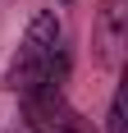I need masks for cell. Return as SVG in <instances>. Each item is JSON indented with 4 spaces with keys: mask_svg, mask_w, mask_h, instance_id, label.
Returning a JSON list of instances; mask_svg holds the SVG:
<instances>
[{
    "mask_svg": "<svg viewBox=\"0 0 128 133\" xmlns=\"http://www.w3.org/2000/svg\"><path fill=\"white\" fill-rule=\"evenodd\" d=\"M23 110H27V133H87L78 110L64 101L60 83H46L37 92L23 96Z\"/></svg>",
    "mask_w": 128,
    "mask_h": 133,
    "instance_id": "cell-2",
    "label": "cell"
},
{
    "mask_svg": "<svg viewBox=\"0 0 128 133\" xmlns=\"http://www.w3.org/2000/svg\"><path fill=\"white\" fill-rule=\"evenodd\" d=\"M64 74V28L51 9H41L32 23H27V37L18 46V55L9 60V74H5V87L18 96L37 92L46 83H60Z\"/></svg>",
    "mask_w": 128,
    "mask_h": 133,
    "instance_id": "cell-1",
    "label": "cell"
},
{
    "mask_svg": "<svg viewBox=\"0 0 128 133\" xmlns=\"http://www.w3.org/2000/svg\"><path fill=\"white\" fill-rule=\"evenodd\" d=\"M9 133H27V129H9Z\"/></svg>",
    "mask_w": 128,
    "mask_h": 133,
    "instance_id": "cell-5",
    "label": "cell"
},
{
    "mask_svg": "<svg viewBox=\"0 0 128 133\" xmlns=\"http://www.w3.org/2000/svg\"><path fill=\"white\" fill-rule=\"evenodd\" d=\"M64 5H69V0H64Z\"/></svg>",
    "mask_w": 128,
    "mask_h": 133,
    "instance_id": "cell-6",
    "label": "cell"
},
{
    "mask_svg": "<svg viewBox=\"0 0 128 133\" xmlns=\"http://www.w3.org/2000/svg\"><path fill=\"white\" fill-rule=\"evenodd\" d=\"M124 87L115 92V101H110V115H105V133H124Z\"/></svg>",
    "mask_w": 128,
    "mask_h": 133,
    "instance_id": "cell-4",
    "label": "cell"
},
{
    "mask_svg": "<svg viewBox=\"0 0 128 133\" xmlns=\"http://www.w3.org/2000/svg\"><path fill=\"white\" fill-rule=\"evenodd\" d=\"M128 37V5L124 0H101V18H96V46H101V64H119V46Z\"/></svg>",
    "mask_w": 128,
    "mask_h": 133,
    "instance_id": "cell-3",
    "label": "cell"
}]
</instances>
